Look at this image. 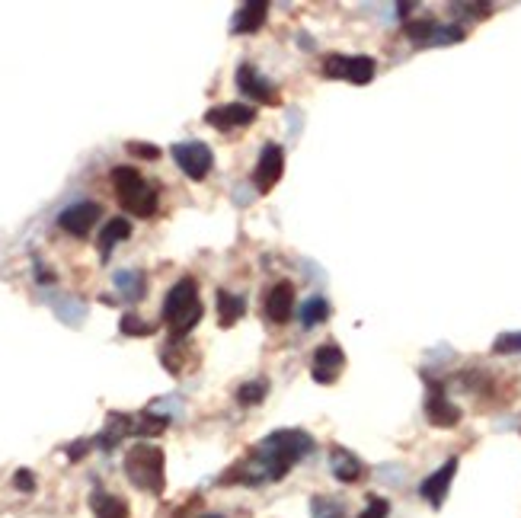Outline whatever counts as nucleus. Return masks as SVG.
Returning a JSON list of instances; mask_svg holds the SVG:
<instances>
[{
	"instance_id": "nucleus-10",
	"label": "nucleus",
	"mask_w": 521,
	"mask_h": 518,
	"mask_svg": "<svg viewBox=\"0 0 521 518\" xmlns=\"http://www.w3.org/2000/svg\"><path fill=\"white\" fill-rule=\"evenodd\" d=\"M103 218V205L99 202H77V205L65 208L58 215L61 231H67L71 237H90V231L97 227V221Z\"/></svg>"
},
{
	"instance_id": "nucleus-26",
	"label": "nucleus",
	"mask_w": 521,
	"mask_h": 518,
	"mask_svg": "<svg viewBox=\"0 0 521 518\" xmlns=\"http://www.w3.org/2000/svg\"><path fill=\"white\" fill-rule=\"evenodd\" d=\"M119 330L125 336H154L157 333V323H147V320H141L138 314H125L119 323Z\"/></svg>"
},
{
	"instance_id": "nucleus-24",
	"label": "nucleus",
	"mask_w": 521,
	"mask_h": 518,
	"mask_svg": "<svg viewBox=\"0 0 521 518\" xmlns=\"http://www.w3.org/2000/svg\"><path fill=\"white\" fill-rule=\"evenodd\" d=\"M265 394H269V381L265 378H257V381H247L237 387V403L241 407H257V403H263Z\"/></svg>"
},
{
	"instance_id": "nucleus-16",
	"label": "nucleus",
	"mask_w": 521,
	"mask_h": 518,
	"mask_svg": "<svg viewBox=\"0 0 521 518\" xmlns=\"http://www.w3.org/2000/svg\"><path fill=\"white\" fill-rule=\"evenodd\" d=\"M265 13H269V4L265 0H249L243 4L231 20V32L233 36H253L265 26Z\"/></svg>"
},
{
	"instance_id": "nucleus-31",
	"label": "nucleus",
	"mask_w": 521,
	"mask_h": 518,
	"mask_svg": "<svg viewBox=\"0 0 521 518\" xmlns=\"http://www.w3.org/2000/svg\"><path fill=\"white\" fill-rule=\"evenodd\" d=\"M13 487H17L20 493H33V490H36V474L29 471V467H20V471L13 474Z\"/></svg>"
},
{
	"instance_id": "nucleus-21",
	"label": "nucleus",
	"mask_w": 521,
	"mask_h": 518,
	"mask_svg": "<svg viewBox=\"0 0 521 518\" xmlns=\"http://www.w3.org/2000/svg\"><path fill=\"white\" fill-rule=\"evenodd\" d=\"M115 288H119L125 301H141L147 291V279L145 272H135V269H122L115 272Z\"/></svg>"
},
{
	"instance_id": "nucleus-5",
	"label": "nucleus",
	"mask_w": 521,
	"mask_h": 518,
	"mask_svg": "<svg viewBox=\"0 0 521 518\" xmlns=\"http://www.w3.org/2000/svg\"><path fill=\"white\" fill-rule=\"evenodd\" d=\"M377 64L368 55H327L320 61V74L329 80H349L355 87H365L375 80Z\"/></svg>"
},
{
	"instance_id": "nucleus-33",
	"label": "nucleus",
	"mask_w": 521,
	"mask_h": 518,
	"mask_svg": "<svg viewBox=\"0 0 521 518\" xmlns=\"http://www.w3.org/2000/svg\"><path fill=\"white\" fill-rule=\"evenodd\" d=\"M199 518H221V515H199Z\"/></svg>"
},
{
	"instance_id": "nucleus-32",
	"label": "nucleus",
	"mask_w": 521,
	"mask_h": 518,
	"mask_svg": "<svg viewBox=\"0 0 521 518\" xmlns=\"http://www.w3.org/2000/svg\"><path fill=\"white\" fill-rule=\"evenodd\" d=\"M87 448H93V439H81V442H74V445L67 448V458H71V461H81V458L87 455Z\"/></svg>"
},
{
	"instance_id": "nucleus-15",
	"label": "nucleus",
	"mask_w": 521,
	"mask_h": 518,
	"mask_svg": "<svg viewBox=\"0 0 521 518\" xmlns=\"http://www.w3.org/2000/svg\"><path fill=\"white\" fill-rule=\"evenodd\" d=\"M329 471L339 483H359L365 477V464H361L359 455H352L349 448H339L333 445L329 448Z\"/></svg>"
},
{
	"instance_id": "nucleus-7",
	"label": "nucleus",
	"mask_w": 521,
	"mask_h": 518,
	"mask_svg": "<svg viewBox=\"0 0 521 518\" xmlns=\"http://www.w3.org/2000/svg\"><path fill=\"white\" fill-rule=\"evenodd\" d=\"M170 154L177 160V167L189 179H195V183H201L211 173V167H215V154H211V147L205 141H179L170 147Z\"/></svg>"
},
{
	"instance_id": "nucleus-13",
	"label": "nucleus",
	"mask_w": 521,
	"mask_h": 518,
	"mask_svg": "<svg viewBox=\"0 0 521 518\" xmlns=\"http://www.w3.org/2000/svg\"><path fill=\"white\" fill-rule=\"evenodd\" d=\"M205 122L217 131H231V128H247L257 122V106L253 103H225L205 112Z\"/></svg>"
},
{
	"instance_id": "nucleus-19",
	"label": "nucleus",
	"mask_w": 521,
	"mask_h": 518,
	"mask_svg": "<svg viewBox=\"0 0 521 518\" xmlns=\"http://www.w3.org/2000/svg\"><path fill=\"white\" fill-rule=\"evenodd\" d=\"M189 349H193V346H186L183 339H179V343H177V339H170V346L161 352V362H163V368H167L170 375H177V378L186 375V368L199 362Z\"/></svg>"
},
{
	"instance_id": "nucleus-30",
	"label": "nucleus",
	"mask_w": 521,
	"mask_h": 518,
	"mask_svg": "<svg viewBox=\"0 0 521 518\" xmlns=\"http://www.w3.org/2000/svg\"><path fill=\"white\" fill-rule=\"evenodd\" d=\"M451 10H454V13H470V20H486V16L493 13L489 4H451Z\"/></svg>"
},
{
	"instance_id": "nucleus-2",
	"label": "nucleus",
	"mask_w": 521,
	"mask_h": 518,
	"mask_svg": "<svg viewBox=\"0 0 521 518\" xmlns=\"http://www.w3.org/2000/svg\"><path fill=\"white\" fill-rule=\"evenodd\" d=\"M161 314H163V323H167V330H170V339H177V343L179 339H186V336L199 327L201 314H205L201 298H199V282H195L193 275H183V279L167 291Z\"/></svg>"
},
{
	"instance_id": "nucleus-3",
	"label": "nucleus",
	"mask_w": 521,
	"mask_h": 518,
	"mask_svg": "<svg viewBox=\"0 0 521 518\" xmlns=\"http://www.w3.org/2000/svg\"><path fill=\"white\" fill-rule=\"evenodd\" d=\"M125 477L131 480V487H138L141 493L161 496L167 487V458L157 445L138 442L125 451Z\"/></svg>"
},
{
	"instance_id": "nucleus-4",
	"label": "nucleus",
	"mask_w": 521,
	"mask_h": 518,
	"mask_svg": "<svg viewBox=\"0 0 521 518\" xmlns=\"http://www.w3.org/2000/svg\"><path fill=\"white\" fill-rule=\"evenodd\" d=\"M113 189L119 195V205L135 218L157 215V189L147 183L141 170L135 167H115L113 170Z\"/></svg>"
},
{
	"instance_id": "nucleus-23",
	"label": "nucleus",
	"mask_w": 521,
	"mask_h": 518,
	"mask_svg": "<svg viewBox=\"0 0 521 518\" xmlns=\"http://www.w3.org/2000/svg\"><path fill=\"white\" fill-rule=\"evenodd\" d=\"M170 426L167 416H157L154 410H145V413L135 416V435L138 439H145V435H163Z\"/></svg>"
},
{
	"instance_id": "nucleus-17",
	"label": "nucleus",
	"mask_w": 521,
	"mask_h": 518,
	"mask_svg": "<svg viewBox=\"0 0 521 518\" xmlns=\"http://www.w3.org/2000/svg\"><path fill=\"white\" fill-rule=\"evenodd\" d=\"M217 323L225 330H231L237 320L247 314V298L233 295V291H225V288H217Z\"/></svg>"
},
{
	"instance_id": "nucleus-25",
	"label": "nucleus",
	"mask_w": 521,
	"mask_h": 518,
	"mask_svg": "<svg viewBox=\"0 0 521 518\" xmlns=\"http://www.w3.org/2000/svg\"><path fill=\"white\" fill-rule=\"evenodd\" d=\"M311 518H345V506L336 496H313Z\"/></svg>"
},
{
	"instance_id": "nucleus-27",
	"label": "nucleus",
	"mask_w": 521,
	"mask_h": 518,
	"mask_svg": "<svg viewBox=\"0 0 521 518\" xmlns=\"http://www.w3.org/2000/svg\"><path fill=\"white\" fill-rule=\"evenodd\" d=\"M493 352L496 355H518L521 352V333L515 330V333H499L496 343H493Z\"/></svg>"
},
{
	"instance_id": "nucleus-9",
	"label": "nucleus",
	"mask_w": 521,
	"mask_h": 518,
	"mask_svg": "<svg viewBox=\"0 0 521 518\" xmlns=\"http://www.w3.org/2000/svg\"><path fill=\"white\" fill-rule=\"evenodd\" d=\"M281 173H285V151H281L279 144H265L263 151H259L257 170H253V186H257L259 195L272 192L279 186Z\"/></svg>"
},
{
	"instance_id": "nucleus-22",
	"label": "nucleus",
	"mask_w": 521,
	"mask_h": 518,
	"mask_svg": "<svg viewBox=\"0 0 521 518\" xmlns=\"http://www.w3.org/2000/svg\"><path fill=\"white\" fill-rule=\"evenodd\" d=\"M297 317H301V327L304 330H313V327H320L323 320L329 317V301L327 298H307L301 307H297Z\"/></svg>"
},
{
	"instance_id": "nucleus-14",
	"label": "nucleus",
	"mask_w": 521,
	"mask_h": 518,
	"mask_svg": "<svg viewBox=\"0 0 521 518\" xmlns=\"http://www.w3.org/2000/svg\"><path fill=\"white\" fill-rule=\"evenodd\" d=\"M454 474H457V458H448V461L441 464L438 471L429 474V477L419 483V496H422V499L432 506V509H441V503H445V496H448L451 483H454Z\"/></svg>"
},
{
	"instance_id": "nucleus-28",
	"label": "nucleus",
	"mask_w": 521,
	"mask_h": 518,
	"mask_svg": "<svg viewBox=\"0 0 521 518\" xmlns=\"http://www.w3.org/2000/svg\"><path fill=\"white\" fill-rule=\"evenodd\" d=\"M359 518H391V503H387L384 496H371Z\"/></svg>"
},
{
	"instance_id": "nucleus-20",
	"label": "nucleus",
	"mask_w": 521,
	"mask_h": 518,
	"mask_svg": "<svg viewBox=\"0 0 521 518\" xmlns=\"http://www.w3.org/2000/svg\"><path fill=\"white\" fill-rule=\"evenodd\" d=\"M129 237H131V221H125V218H113V221H106L103 231H99V256L109 259L113 250L119 247L122 240H129Z\"/></svg>"
},
{
	"instance_id": "nucleus-1",
	"label": "nucleus",
	"mask_w": 521,
	"mask_h": 518,
	"mask_svg": "<svg viewBox=\"0 0 521 518\" xmlns=\"http://www.w3.org/2000/svg\"><path fill=\"white\" fill-rule=\"evenodd\" d=\"M313 448H317V442L304 429H279L272 435H265L257 448H249V455H243L233 467H227L217 483L221 487H233V483H241V487L279 483L297 461H304L311 455Z\"/></svg>"
},
{
	"instance_id": "nucleus-11",
	"label": "nucleus",
	"mask_w": 521,
	"mask_h": 518,
	"mask_svg": "<svg viewBox=\"0 0 521 518\" xmlns=\"http://www.w3.org/2000/svg\"><path fill=\"white\" fill-rule=\"evenodd\" d=\"M345 368V352L339 349V343H323L317 346L313 352V362H311V375L317 384H336L339 375H343Z\"/></svg>"
},
{
	"instance_id": "nucleus-29",
	"label": "nucleus",
	"mask_w": 521,
	"mask_h": 518,
	"mask_svg": "<svg viewBox=\"0 0 521 518\" xmlns=\"http://www.w3.org/2000/svg\"><path fill=\"white\" fill-rule=\"evenodd\" d=\"M125 147H129L131 157H141V160H157V157H161V147H154V144H147V141H129Z\"/></svg>"
},
{
	"instance_id": "nucleus-18",
	"label": "nucleus",
	"mask_w": 521,
	"mask_h": 518,
	"mask_svg": "<svg viewBox=\"0 0 521 518\" xmlns=\"http://www.w3.org/2000/svg\"><path fill=\"white\" fill-rule=\"evenodd\" d=\"M90 509L97 518H129V503L115 493H106V490H93Z\"/></svg>"
},
{
	"instance_id": "nucleus-8",
	"label": "nucleus",
	"mask_w": 521,
	"mask_h": 518,
	"mask_svg": "<svg viewBox=\"0 0 521 518\" xmlns=\"http://www.w3.org/2000/svg\"><path fill=\"white\" fill-rule=\"evenodd\" d=\"M237 87H241V93H247L249 100H257V103L281 106L279 87H275L269 77H263V71H259L257 64L243 61L241 68H237Z\"/></svg>"
},
{
	"instance_id": "nucleus-12",
	"label": "nucleus",
	"mask_w": 521,
	"mask_h": 518,
	"mask_svg": "<svg viewBox=\"0 0 521 518\" xmlns=\"http://www.w3.org/2000/svg\"><path fill=\"white\" fill-rule=\"evenodd\" d=\"M295 285L291 282H275L269 291H265V304H263V314L269 323H275V327H281V323H288L291 317H295Z\"/></svg>"
},
{
	"instance_id": "nucleus-6",
	"label": "nucleus",
	"mask_w": 521,
	"mask_h": 518,
	"mask_svg": "<svg viewBox=\"0 0 521 518\" xmlns=\"http://www.w3.org/2000/svg\"><path fill=\"white\" fill-rule=\"evenodd\" d=\"M422 381L429 384V397H425V419L435 426V429H454L461 423V407L451 403L448 394H445V384L435 381L429 371H422Z\"/></svg>"
}]
</instances>
